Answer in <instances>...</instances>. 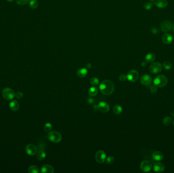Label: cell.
Segmentation results:
<instances>
[{"label":"cell","mask_w":174,"mask_h":173,"mask_svg":"<svg viewBox=\"0 0 174 173\" xmlns=\"http://www.w3.org/2000/svg\"><path fill=\"white\" fill-rule=\"evenodd\" d=\"M52 128H53L52 124L51 123H46L44 125V129L46 132L48 133V132H51V130L52 129Z\"/></svg>","instance_id":"83f0119b"},{"label":"cell","mask_w":174,"mask_h":173,"mask_svg":"<svg viewBox=\"0 0 174 173\" xmlns=\"http://www.w3.org/2000/svg\"><path fill=\"white\" fill-rule=\"evenodd\" d=\"M114 89V83L109 80H103L99 85V90L105 95L109 96L111 95L113 92Z\"/></svg>","instance_id":"6da1fadb"},{"label":"cell","mask_w":174,"mask_h":173,"mask_svg":"<svg viewBox=\"0 0 174 173\" xmlns=\"http://www.w3.org/2000/svg\"><path fill=\"white\" fill-rule=\"evenodd\" d=\"M140 167L142 171L144 172H148L151 170L152 165L150 161L149 160H143L140 165Z\"/></svg>","instance_id":"ba28073f"},{"label":"cell","mask_w":174,"mask_h":173,"mask_svg":"<svg viewBox=\"0 0 174 173\" xmlns=\"http://www.w3.org/2000/svg\"><path fill=\"white\" fill-rule=\"evenodd\" d=\"M39 150L36 153V158L39 160H42L46 158V153L41 146H39Z\"/></svg>","instance_id":"5bb4252c"},{"label":"cell","mask_w":174,"mask_h":173,"mask_svg":"<svg viewBox=\"0 0 174 173\" xmlns=\"http://www.w3.org/2000/svg\"><path fill=\"white\" fill-rule=\"evenodd\" d=\"M106 154L103 151H98L95 154V159L99 164H103L106 161Z\"/></svg>","instance_id":"52a82bcc"},{"label":"cell","mask_w":174,"mask_h":173,"mask_svg":"<svg viewBox=\"0 0 174 173\" xmlns=\"http://www.w3.org/2000/svg\"><path fill=\"white\" fill-rule=\"evenodd\" d=\"M91 67V64L90 63H88L86 65V68L87 69H90Z\"/></svg>","instance_id":"74e56055"},{"label":"cell","mask_w":174,"mask_h":173,"mask_svg":"<svg viewBox=\"0 0 174 173\" xmlns=\"http://www.w3.org/2000/svg\"><path fill=\"white\" fill-rule=\"evenodd\" d=\"M161 29L165 33L168 32L173 28V24L168 20L163 21L161 24Z\"/></svg>","instance_id":"9c48e42d"},{"label":"cell","mask_w":174,"mask_h":173,"mask_svg":"<svg viewBox=\"0 0 174 173\" xmlns=\"http://www.w3.org/2000/svg\"><path fill=\"white\" fill-rule=\"evenodd\" d=\"M126 77L129 81L133 82L137 81L138 79L139 74L136 70H132L128 72Z\"/></svg>","instance_id":"8992f818"},{"label":"cell","mask_w":174,"mask_h":173,"mask_svg":"<svg viewBox=\"0 0 174 173\" xmlns=\"http://www.w3.org/2000/svg\"></svg>","instance_id":"b9f144b4"},{"label":"cell","mask_w":174,"mask_h":173,"mask_svg":"<svg viewBox=\"0 0 174 173\" xmlns=\"http://www.w3.org/2000/svg\"><path fill=\"white\" fill-rule=\"evenodd\" d=\"M157 88L156 86H151V87H150V91L152 93H155L157 92Z\"/></svg>","instance_id":"e575fe53"},{"label":"cell","mask_w":174,"mask_h":173,"mask_svg":"<svg viewBox=\"0 0 174 173\" xmlns=\"http://www.w3.org/2000/svg\"><path fill=\"white\" fill-rule=\"evenodd\" d=\"M15 97L18 99H21L22 98H23V95L22 92H17L16 94H15Z\"/></svg>","instance_id":"d6a6232c"},{"label":"cell","mask_w":174,"mask_h":173,"mask_svg":"<svg viewBox=\"0 0 174 173\" xmlns=\"http://www.w3.org/2000/svg\"><path fill=\"white\" fill-rule=\"evenodd\" d=\"M149 1H155V0H149Z\"/></svg>","instance_id":"60d3db41"},{"label":"cell","mask_w":174,"mask_h":173,"mask_svg":"<svg viewBox=\"0 0 174 173\" xmlns=\"http://www.w3.org/2000/svg\"><path fill=\"white\" fill-rule=\"evenodd\" d=\"M162 40L164 43L166 44H170L172 42L173 38L171 34H165L163 35L162 37Z\"/></svg>","instance_id":"9a60e30c"},{"label":"cell","mask_w":174,"mask_h":173,"mask_svg":"<svg viewBox=\"0 0 174 173\" xmlns=\"http://www.w3.org/2000/svg\"><path fill=\"white\" fill-rule=\"evenodd\" d=\"M30 0H16V3L19 5H24L28 4Z\"/></svg>","instance_id":"4dcf8cb0"},{"label":"cell","mask_w":174,"mask_h":173,"mask_svg":"<svg viewBox=\"0 0 174 173\" xmlns=\"http://www.w3.org/2000/svg\"><path fill=\"white\" fill-rule=\"evenodd\" d=\"M162 69V65L159 62H154L149 67V71L152 74H158L161 72Z\"/></svg>","instance_id":"5b68a950"},{"label":"cell","mask_w":174,"mask_h":173,"mask_svg":"<svg viewBox=\"0 0 174 173\" xmlns=\"http://www.w3.org/2000/svg\"><path fill=\"white\" fill-rule=\"evenodd\" d=\"M126 78H127L126 76L124 75V74H121L119 77V80L121 81H125L126 79Z\"/></svg>","instance_id":"836d02e7"},{"label":"cell","mask_w":174,"mask_h":173,"mask_svg":"<svg viewBox=\"0 0 174 173\" xmlns=\"http://www.w3.org/2000/svg\"><path fill=\"white\" fill-rule=\"evenodd\" d=\"M164 157L163 154L160 151H155L152 154V158L155 161H161Z\"/></svg>","instance_id":"2e32d148"},{"label":"cell","mask_w":174,"mask_h":173,"mask_svg":"<svg viewBox=\"0 0 174 173\" xmlns=\"http://www.w3.org/2000/svg\"><path fill=\"white\" fill-rule=\"evenodd\" d=\"M30 6L32 9H36L38 6V2L37 0H31L30 2Z\"/></svg>","instance_id":"4316f807"},{"label":"cell","mask_w":174,"mask_h":173,"mask_svg":"<svg viewBox=\"0 0 174 173\" xmlns=\"http://www.w3.org/2000/svg\"><path fill=\"white\" fill-rule=\"evenodd\" d=\"M98 90L95 86L91 87L88 90L89 95L90 96H92V97H94V96H96L97 94L98 93Z\"/></svg>","instance_id":"7402d4cb"},{"label":"cell","mask_w":174,"mask_h":173,"mask_svg":"<svg viewBox=\"0 0 174 173\" xmlns=\"http://www.w3.org/2000/svg\"><path fill=\"white\" fill-rule=\"evenodd\" d=\"M47 138L49 141L53 143H58L62 140V135L60 133L57 131H52L48 132Z\"/></svg>","instance_id":"3957f363"},{"label":"cell","mask_w":174,"mask_h":173,"mask_svg":"<svg viewBox=\"0 0 174 173\" xmlns=\"http://www.w3.org/2000/svg\"><path fill=\"white\" fill-rule=\"evenodd\" d=\"M25 150L27 154L33 156L36 154L37 152V148L33 144H28L26 146Z\"/></svg>","instance_id":"30bf717a"},{"label":"cell","mask_w":174,"mask_h":173,"mask_svg":"<svg viewBox=\"0 0 174 173\" xmlns=\"http://www.w3.org/2000/svg\"><path fill=\"white\" fill-rule=\"evenodd\" d=\"M90 83L93 86H95L98 84L99 79L96 77H93L90 80Z\"/></svg>","instance_id":"f546056e"},{"label":"cell","mask_w":174,"mask_h":173,"mask_svg":"<svg viewBox=\"0 0 174 173\" xmlns=\"http://www.w3.org/2000/svg\"><path fill=\"white\" fill-rule=\"evenodd\" d=\"M115 161V158L113 156H109L106 158V163L107 164H112Z\"/></svg>","instance_id":"1f68e13d"},{"label":"cell","mask_w":174,"mask_h":173,"mask_svg":"<svg viewBox=\"0 0 174 173\" xmlns=\"http://www.w3.org/2000/svg\"><path fill=\"white\" fill-rule=\"evenodd\" d=\"M155 55L153 53H149L147 54L145 57V60L147 62H152L155 60Z\"/></svg>","instance_id":"44dd1931"},{"label":"cell","mask_w":174,"mask_h":173,"mask_svg":"<svg viewBox=\"0 0 174 173\" xmlns=\"http://www.w3.org/2000/svg\"><path fill=\"white\" fill-rule=\"evenodd\" d=\"M163 67L166 70H170L172 67V64L169 61H165L163 63Z\"/></svg>","instance_id":"484cf974"},{"label":"cell","mask_w":174,"mask_h":173,"mask_svg":"<svg viewBox=\"0 0 174 173\" xmlns=\"http://www.w3.org/2000/svg\"><path fill=\"white\" fill-rule=\"evenodd\" d=\"M122 111H123V109H122V108L121 106L117 105L114 106V108H113V111H114V113H115L116 114H121Z\"/></svg>","instance_id":"603a6c76"},{"label":"cell","mask_w":174,"mask_h":173,"mask_svg":"<svg viewBox=\"0 0 174 173\" xmlns=\"http://www.w3.org/2000/svg\"><path fill=\"white\" fill-rule=\"evenodd\" d=\"M173 30H174V24L173 25Z\"/></svg>","instance_id":"ab89813d"},{"label":"cell","mask_w":174,"mask_h":173,"mask_svg":"<svg viewBox=\"0 0 174 173\" xmlns=\"http://www.w3.org/2000/svg\"><path fill=\"white\" fill-rule=\"evenodd\" d=\"M155 5L159 8H165L167 6L168 2L167 0H156Z\"/></svg>","instance_id":"e0dca14e"},{"label":"cell","mask_w":174,"mask_h":173,"mask_svg":"<svg viewBox=\"0 0 174 173\" xmlns=\"http://www.w3.org/2000/svg\"><path fill=\"white\" fill-rule=\"evenodd\" d=\"M7 1H8V2H13V1H14V0H7Z\"/></svg>","instance_id":"f35d334b"},{"label":"cell","mask_w":174,"mask_h":173,"mask_svg":"<svg viewBox=\"0 0 174 173\" xmlns=\"http://www.w3.org/2000/svg\"><path fill=\"white\" fill-rule=\"evenodd\" d=\"M151 32L153 34H157L159 32V30L156 28H153L152 29Z\"/></svg>","instance_id":"d590c367"},{"label":"cell","mask_w":174,"mask_h":173,"mask_svg":"<svg viewBox=\"0 0 174 173\" xmlns=\"http://www.w3.org/2000/svg\"></svg>","instance_id":"7bdbcfd3"},{"label":"cell","mask_w":174,"mask_h":173,"mask_svg":"<svg viewBox=\"0 0 174 173\" xmlns=\"http://www.w3.org/2000/svg\"><path fill=\"white\" fill-rule=\"evenodd\" d=\"M97 109L102 113H107L110 110V106L106 102H101L97 106Z\"/></svg>","instance_id":"8fae6325"},{"label":"cell","mask_w":174,"mask_h":173,"mask_svg":"<svg viewBox=\"0 0 174 173\" xmlns=\"http://www.w3.org/2000/svg\"><path fill=\"white\" fill-rule=\"evenodd\" d=\"M153 169L154 171H155L156 172L158 173H161L164 171L165 169V165L160 162H155L153 165Z\"/></svg>","instance_id":"4fadbf2b"},{"label":"cell","mask_w":174,"mask_h":173,"mask_svg":"<svg viewBox=\"0 0 174 173\" xmlns=\"http://www.w3.org/2000/svg\"><path fill=\"white\" fill-rule=\"evenodd\" d=\"M173 121V119L171 117L167 116L164 118V119L162 120L163 123L166 125H170Z\"/></svg>","instance_id":"d4e9b609"},{"label":"cell","mask_w":174,"mask_h":173,"mask_svg":"<svg viewBox=\"0 0 174 173\" xmlns=\"http://www.w3.org/2000/svg\"><path fill=\"white\" fill-rule=\"evenodd\" d=\"M41 173H53L54 172L53 167L49 165H45L41 167Z\"/></svg>","instance_id":"ac0fdd59"},{"label":"cell","mask_w":174,"mask_h":173,"mask_svg":"<svg viewBox=\"0 0 174 173\" xmlns=\"http://www.w3.org/2000/svg\"><path fill=\"white\" fill-rule=\"evenodd\" d=\"M168 82L167 78L164 75L157 76L153 81V83L155 86L158 87H163L166 86Z\"/></svg>","instance_id":"7a4b0ae2"},{"label":"cell","mask_w":174,"mask_h":173,"mask_svg":"<svg viewBox=\"0 0 174 173\" xmlns=\"http://www.w3.org/2000/svg\"><path fill=\"white\" fill-rule=\"evenodd\" d=\"M152 81L151 77L148 74H144L141 77L140 82L143 85H148L150 84Z\"/></svg>","instance_id":"7c38bea8"},{"label":"cell","mask_w":174,"mask_h":173,"mask_svg":"<svg viewBox=\"0 0 174 173\" xmlns=\"http://www.w3.org/2000/svg\"><path fill=\"white\" fill-rule=\"evenodd\" d=\"M77 75L80 78H84L88 75V70L86 68H80L77 71Z\"/></svg>","instance_id":"d6986e66"},{"label":"cell","mask_w":174,"mask_h":173,"mask_svg":"<svg viewBox=\"0 0 174 173\" xmlns=\"http://www.w3.org/2000/svg\"><path fill=\"white\" fill-rule=\"evenodd\" d=\"M147 62L146 61H144L141 63V66L143 67H145L147 66Z\"/></svg>","instance_id":"8d00e7d4"},{"label":"cell","mask_w":174,"mask_h":173,"mask_svg":"<svg viewBox=\"0 0 174 173\" xmlns=\"http://www.w3.org/2000/svg\"><path fill=\"white\" fill-rule=\"evenodd\" d=\"M153 6V4L150 2H147L145 3L144 4V8L147 10H149L151 9Z\"/></svg>","instance_id":"f1b7e54d"},{"label":"cell","mask_w":174,"mask_h":173,"mask_svg":"<svg viewBox=\"0 0 174 173\" xmlns=\"http://www.w3.org/2000/svg\"><path fill=\"white\" fill-rule=\"evenodd\" d=\"M9 107L12 111H17L19 109V104L18 102H17L16 101H15V100H13V101H11L10 103Z\"/></svg>","instance_id":"ffe728a7"},{"label":"cell","mask_w":174,"mask_h":173,"mask_svg":"<svg viewBox=\"0 0 174 173\" xmlns=\"http://www.w3.org/2000/svg\"><path fill=\"white\" fill-rule=\"evenodd\" d=\"M2 95L3 98L7 101L11 100L15 97L14 91L10 88H4L2 91Z\"/></svg>","instance_id":"277c9868"},{"label":"cell","mask_w":174,"mask_h":173,"mask_svg":"<svg viewBox=\"0 0 174 173\" xmlns=\"http://www.w3.org/2000/svg\"><path fill=\"white\" fill-rule=\"evenodd\" d=\"M28 172L30 173H38L39 172V171L37 166H31L28 169Z\"/></svg>","instance_id":"cb8c5ba5"}]
</instances>
